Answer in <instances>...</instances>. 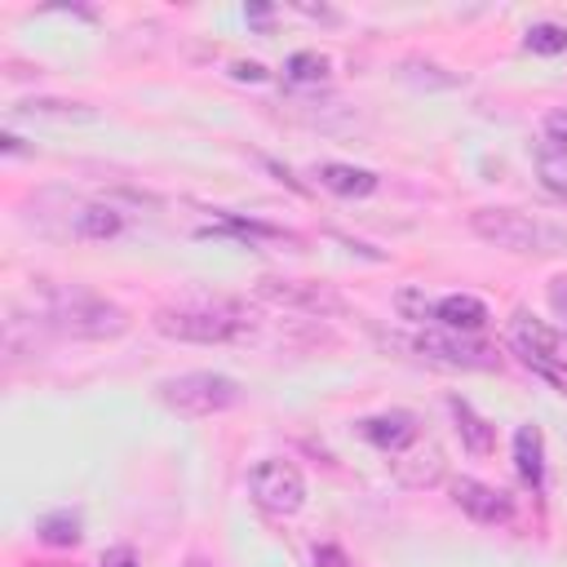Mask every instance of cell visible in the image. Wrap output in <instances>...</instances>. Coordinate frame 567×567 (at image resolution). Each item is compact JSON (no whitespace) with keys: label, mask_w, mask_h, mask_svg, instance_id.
Here are the masks:
<instances>
[{"label":"cell","mask_w":567,"mask_h":567,"mask_svg":"<svg viewBox=\"0 0 567 567\" xmlns=\"http://www.w3.org/2000/svg\"><path fill=\"white\" fill-rule=\"evenodd\" d=\"M31 310L44 328H53L62 337H80V341H111L128 328L124 306H115L102 292L80 288V284L40 279L35 292H31Z\"/></svg>","instance_id":"cell-1"},{"label":"cell","mask_w":567,"mask_h":567,"mask_svg":"<svg viewBox=\"0 0 567 567\" xmlns=\"http://www.w3.org/2000/svg\"><path fill=\"white\" fill-rule=\"evenodd\" d=\"M155 332L168 341H190V346H226L244 341L252 332V315L235 297H186L168 301L151 315Z\"/></svg>","instance_id":"cell-2"},{"label":"cell","mask_w":567,"mask_h":567,"mask_svg":"<svg viewBox=\"0 0 567 567\" xmlns=\"http://www.w3.org/2000/svg\"><path fill=\"white\" fill-rule=\"evenodd\" d=\"M470 230L496 248L509 252H536V257H563L567 252V226L545 221L518 208H478L470 213Z\"/></svg>","instance_id":"cell-3"},{"label":"cell","mask_w":567,"mask_h":567,"mask_svg":"<svg viewBox=\"0 0 567 567\" xmlns=\"http://www.w3.org/2000/svg\"><path fill=\"white\" fill-rule=\"evenodd\" d=\"M244 399L239 381L226 372H182L159 381V403L177 416H217Z\"/></svg>","instance_id":"cell-4"},{"label":"cell","mask_w":567,"mask_h":567,"mask_svg":"<svg viewBox=\"0 0 567 567\" xmlns=\"http://www.w3.org/2000/svg\"><path fill=\"white\" fill-rule=\"evenodd\" d=\"M509 346H514V354H518L532 372H540L545 381H554V385L567 394V354H563V341H558L554 328H545L536 315L518 310V315L509 319Z\"/></svg>","instance_id":"cell-5"},{"label":"cell","mask_w":567,"mask_h":567,"mask_svg":"<svg viewBox=\"0 0 567 567\" xmlns=\"http://www.w3.org/2000/svg\"><path fill=\"white\" fill-rule=\"evenodd\" d=\"M248 492H252V501H257L266 514H279V518H284V514H297V509L306 505V478H301V470H297L292 461H279V456L252 465Z\"/></svg>","instance_id":"cell-6"},{"label":"cell","mask_w":567,"mask_h":567,"mask_svg":"<svg viewBox=\"0 0 567 567\" xmlns=\"http://www.w3.org/2000/svg\"><path fill=\"white\" fill-rule=\"evenodd\" d=\"M252 292L279 310H301V315H346V297L332 292L328 284H315V279H279V275H266L252 284Z\"/></svg>","instance_id":"cell-7"},{"label":"cell","mask_w":567,"mask_h":567,"mask_svg":"<svg viewBox=\"0 0 567 567\" xmlns=\"http://www.w3.org/2000/svg\"><path fill=\"white\" fill-rule=\"evenodd\" d=\"M412 346H416V350H421V359H430V363L470 368V372H492V368H501V354H496L492 346L470 341V337L447 332V328H443V332H439V328H430V332H421Z\"/></svg>","instance_id":"cell-8"},{"label":"cell","mask_w":567,"mask_h":567,"mask_svg":"<svg viewBox=\"0 0 567 567\" xmlns=\"http://www.w3.org/2000/svg\"><path fill=\"white\" fill-rule=\"evenodd\" d=\"M536 173L549 195L567 199V115L563 111H554L545 120V137L536 146Z\"/></svg>","instance_id":"cell-9"},{"label":"cell","mask_w":567,"mask_h":567,"mask_svg":"<svg viewBox=\"0 0 567 567\" xmlns=\"http://www.w3.org/2000/svg\"><path fill=\"white\" fill-rule=\"evenodd\" d=\"M452 501L461 505V514H470V518L483 523V527L509 523V514H514V505H509L505 492H496V487H487V483H478V478H470V474L452 478Z\"/></svg>","instance_id":"cell-10"},{"label":"cell","mask_w":567,"mask_h":567,"mask_svg":"<svg viewBox=\"0 0 567 567\" xmlns=\"http://www.w3.org/2000/svg\"><path fill=\"white\" fill-rule=\"evenodd\" d=\"M359 434L385 452H403L408 443H416V416L394 408V412H381V416H363L359 421Z\"/></svg>","instance_id":"cell-11"},{"label":"cell","mask_w":567,"mask_h":567,"mask_svg":"<svg viewBox=\"0 0 567 567\" xmlns=\"http://www.w3.org/2000/svg\"><path fill=\"white\" fill-rule=\"evenodd\" d=\"M430 319H439L447 332H478L492 315H487V306H483L478 297H470V292H452V297L430 301Z\"/></svg>","instance_id":"cell-12"},{"label":"cell","mask_w":567,"mask_h":567,"mask_svg":"<svg viewBox=\"0 0 567 567\" xmlns=\"http://www.w3.org/2000/svg\"><path fill=\"white\" fill-rule=\"evenodd\" d=\"M66 226H71L75 239H115L124 230V217L111 204H71Z\"/></svg>","instance_id":"cell-13"},{"label":"cell","mask_w":567,"mask_h":567,"mask_svg":"<svg viewBox=\"0 0 567 567\" xmlns=\"http://www.w3.org/2000/svg\"><path fill=\"white\" fill-rule=\"evenodd\" d=\"M319 186H328L332 195H346V199H363L381 186V177L372 168H354V164H319Z\"/></svg>","instance_id":"cell-14"},{"label":"cell","mask_w":567,"mask_h":567,"mask_svg":"<svg viewBox=\"0 0 567 567\" xmlns=\"http://www.w3.org/2000/svg\"><path fill=\"white\" fill-rule=\"evenodd\" d=\"M447 412H452V421H456V434H461V443L474 452V456H487L492 447H496V430L461 399V394H452L447 399Z\"/></svg>","instance_id":"cell-15"},{"label":"cell","mask_w":567,"mask_h":567,"mask_svg":"<svg viewBox=\"0 0 567 567\" xmlns=\"http://www.w3.org/2000/svg\"><path fill=\"white\" fill-rule=\"evenodd\" d=\"M514 465H518V478L527 487L545 483V439H540V425H518V434H514Z\"/></svg>","instance_id":"cell-16"},{"label":"cell","mask_w":567,"mask_h":567,"mask_svg":"<svg viewBox=\"0 0 567 567\" xmlns=\"http://www.w3.org/2000/svg\"><path fill=\"white\" fill-rule=\"evenodd\" d=\"M394 474H399L408 487H425V483H434V478L443 474V452H439L434 443L412 447L403 461H394Z\"/></svg>","instance_id":"cell-17"},{"label":"cell","mask_w":567,"mask_h":567,"mask_svg":"<svg viewBox=\"0 0 567 567\" xmlns=\"http://www.w3.org/2000/svg\"><path fill=\"white\" fill-rule=\"evenodd\" d=\"M22 115H40V120H97L93 106H80V102H58V97H27L18 102Z\"/></svg>","instance_id":"cell-18"},{"label":"cell","mask_w":567,"mask_h":567,"mask_svg":"<svg viewBox=\"0 0 567 567\" xmlns=\"http://www.w3.org/2000/svg\"><path fill=\"white\" fill-rule=\"evenodd\" d=\"M40 540H44V545H75V540H80V518H75L71 509L44 514V518H40Z\"/></svg>","instance_id":"cell-19"},{"label":"cell","mask_w":567,"mask_h":567,"mask_svg":"<svg viewBox=\"0 0 567 567\" xmlns=\"http://www.w3.org/2000/svg\"><path fill=\"white\" fill-rule=\"evenodd\" d=\"M523 44L532 53H563L567 49V27H558V22H532L527 35H523Z\"/></svg>","instance_id":"cell-20"},{"label":"cell","mask_w":567,"mask_h":567,"mask_svg":"<svg viewBox=\"0 0 567 567\" xmlns=\"http://www.w3.org/2000/svg\"><path fill=\"white\" fill-rule=\"evenodd\" d=\"M288 75H292V80H301V84L323 80V75H328V58H323V53L301 49V53H292V58H288Z\"/></svg>","instance_id":"cell-21"},{"label":"cell","mask_w":567,"mask_h":567,"mask_svg":"<svg viewBox=\"0 0 567 567\" xmlns=\"http://www.w3.org/2000/svg\"><path fill=\"white\" fill-rule=\"evenodd\" d=\"M399 310H403L408 319H430V301H425L416 288H403V292H399Z\"/></svg>","instance_id":"cell-22"},{"label":"cell","mask_w":567,"mask_h":567,"mask_svg":"<svg viewBox=\"0 0 567 567\" xmlns=\"http://www.w3.org/2000/svg\"><path fill=\"white\" fill-rule=\"evenodd\" d=\"M102 567H142V563H137L133 545H115V549L102 554Z\"/></svg>","instance_id":"cell-23"},{"label":"cell","mask_w":567,"mask_h":567,"mask_svg":"<svg viewBox=\"0 0 567 567\" xmlns=\"http://www.w3.org/2000/svg\"><path fill=\"white\" fill-rule=\"evenodd\" d=\"M315 567H350V558H346L337 545H319V549H315Z\"/></svg>","instance_id":"cell-24"},{"label":"cell","mask_w":567,"mask_h":567,"mask_svg":"<svg viewBox=\"0 0 567 567\" xmlns=\"http://www.w3.org/2000/svg\"><path fill=\"white\" fill-rule=\"evenodd\" d=\"M549 301H554V310L567 319V279H554V284H549Z\"/></svg>","instance_id":"cell-25"},{"label":"cell","mask_w":567,"mask_h":567,"mask_svg":"<svg viewBox=\"0 0 567 567\" xmlns=\"http://www.w3.org/2000/svg\"><path fill=\"white\" fill-rule=\"evenodd\" d=\"M235 75H239V80H266V66H257V62H239Z\"/></svg>","instance_id":"cell-26"},{"label":"cell","mask_w":567,"mask_h":567,"mask_svg":"<svg viewBox=\"0 0 567 567\" xmlns=\"http://www.w3.org/2000/svg\"><path fill=\"white\" fill-rule=\"evenodd\" d=\"M186 567H208V563H199V558H190V563H186Z\"/></svg>","instance_id":"cell-27"}]
</instances>
